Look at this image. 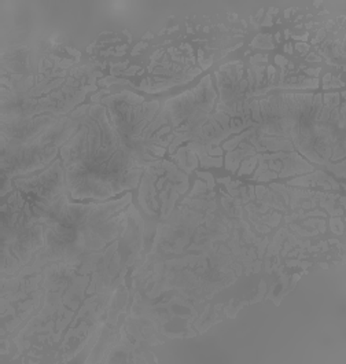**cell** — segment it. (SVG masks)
<instances>
[{
  "label": "cell",
  "mask_w": 346,
  "mask_h": 364,
  "mask_svg": "<svg viewBox=\"0 0 346 364\" xmlns=\"http://www.w3.org/2000/svg\"><path fill=\"white\" fill-rule=\"evenodd\" d=\"M62 157L75 198H107L135 187L141 175L101 106L85 116L80 131L62 149Z\"/></svg>",
  "instance_id": "1"
}]
</instances>
